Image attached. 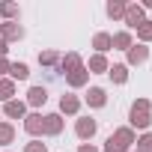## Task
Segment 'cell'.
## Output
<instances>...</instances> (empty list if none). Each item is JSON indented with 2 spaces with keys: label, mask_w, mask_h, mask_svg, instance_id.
<instances>
[{
  "label": "cell",
  "mask_w": 152,
  "mask_h": 152,
  "mask_svg": "<svg viewBox=\"0 0 152 152\" xmlns=\"http://www.w3.org/2000/svg\"><path fill=\"white\" fill-rule=\"evenodd\" d=\"M152 125V102L149 99H134L131 102V110H128V128L134 131H146Z\"/></svg>",
  "instance_id": "obj_1"
},
{
  "label": "cell",
  "mask_w": 152,
  "mask_h": 152,
  "mask_svg": "<svg viewBox=\"0 0 152 152\" xmlns=\"http://www.w3.org/2000/svg\"><path fill=\"white\" fill-rule=\"evenodd\" d=\"M134 140H137V134H134L128 125H122V128H116V131L104 140V152H131V149H134Z\"/></svg>",
  "instance_id": "obj_2"
},
{
  "label": "cell",
  "mask_w": 152,
  "mask_h": 152,
  "mask_svg": "<svg viewBox=\"0 0 152 152\" xmlns=\"http://www.w3.org/2000/svg\"><path fill=\"white\" fill-rule=\"evenodd\" d=\"M96 131H99V122L93 119V116H78V122H75V134H78V140H93L96 137Z\"/></svg>",
  "instance_id": "obj_3"
},
{
  "label": "cell",
  "mask_w": 152,
  "mask_h": 152,
  "mask_svg": "<svg viewBox=\"0 0 152 152\" xmlns=\"http://www.w3.org/2000/svg\"><path fill=\"white\" fill-rule=\"evenodd\" d=\"M122 21H125L128 33H131V30H137V27L146 21V12H143V6H140V3H128V6H125V15H122Z\"/></svg>",
  "instance_id": "obj_4"
},
{
  "label": "cell",
  "mask_w": 152,
  "mask_h": 152,
  "mask_svg": "<svg viewBox=\"0 0 152 152\" xmlns=\"http://www.w3.org/2000/svg\"><path fill=\"white\" fill-rule=\"evenodd\" d=\"M81 66H84L81 54H78V51H69V54H60V63H57V72H60V75H72L75 69H81Z\"/></svg>",
  "instance_id": "obj_5"
},
{
  "label": "cell",
  "mask_w": 152,
  "mask_h": 152,
  "mask_svg": "<svg viewBox=\"0 0 152 152\" xmlns=\"http://www.w3.org/2000/svg\"><path fill=\"white\" fill-rule=\"evenodd\" d=\"M0 39H3L6 45L9 42H21L24 39V27L18 21H0Z\"/></svg>",
  "instance_id": "obj_6"
},
{
  "label": "cell",
  "mask_w": 152,
  "mask_h": 152,
  "mask_svg": "<svg viewBox=\"0 0 152 152\" xmlns=\"http://www.w3.org/2000/svg\"><path fill=\"white\" fill-rule=\"evenodd\" d=\"M24 131L36 140V137H42L45 134V119H42V113H27L24 116Z\"/></svg>",
  "instance_id": "obj_7"
},
{
  "label": "cell",
  "mask_w": 152,
  "mask_h": 152,
  "mask_svg": "<svg viewBox=\"0 0 152 152\" xmlns=\"http://www.w3.org/2000/svg\"><path fill=\"white\" fill-rule=\"evenodd\" d=\"M78 113H81V99L78 96H72V93L60 96V116H78Z\"/></svg>",
  "instance_id": "obj_8"
},
{
  "label": "cell",
  "mask_w": 152,
  "mask_h": 152,
  "mask_svg": "<svg viewBox=\"0 0 152 152\" xmlns=\"http://www.w3.org/2000/svg\"><path fill=\"white\" fill-rule=\"evenodd\" d=\"M125 54H128V63H125V66H143V63L149 60V48H146V45H140V42H134Z\"/></svg>",
  "instance_id": "obj_9"
},
{
  "label": "cell",
  "mask_w": 152,
  "mask_h": 152,
  "mask_svg": "<svg viewBox=\"0 0 152 152\" xmlns=\"http://www.w3.org/2000/svg\"><path fill=\"white\" fill-rule=\"evenodd\" d=\"M42 119H45V134H48V137H60V134H63L66 119H63L60 113H45Z\"/></svg>",
  "instance_id": "obj_10"
},
{
  "label": "cell",
  "mask_w": 152,
  "mask_h": 152,
  "mask_svg": "<svg viewBox=\"0 0 152 152\" xmlns=\"http://www.w3.org/2000/svg\"><path fill=\"white\" fill-rule=\"evenodd\" d=\"M0 113H6L9 119H24V116H27V102L12 99V102H6V104H3V110H0Z\"/></svg>",
  "instance_id": "obj_11"
},
{
  "label": "cell",
  "mask_w": 152,
  "mask_h": 152,
  "mask_svg": "<svg viewBox=\"0 0 152 152\" xmlns=\"http://www.w3.org/2000/svg\"><path fill=\"white\" fill-rule=\"evenodd\" d=\"M87 81H90V72H87V66H81V69H75L72 75H66V84H69L72 90H81V87H87Z\"/></svg>",
  "instance_id": "obj_12"
},
{
  "label": "cell",
  "mask_w": 152,
  "mask_h": 152,
  "mask_svg": "<svg viewBox=\"0 0 152 152\" xmlns=\"http://www.w3.org/2000/svg\"><path fill=\"white\" fill-rule=\"evenodd\" d=\"M107 69H110V63H107L104 54H93L90 63H87V72L90 75H107Z\"/></svg>",
  "instance_id": "obj_13"
},
{
  "label": "cell",
  "mask_w": 152,
  "mask_h": 152,
  "mask_svg": "<svg viewBox=\"0 0 152 152\" xmlns=\"http://www.w3.org/2000/svg\"><path fill=\"white\" fill-rule=\"evenodd\" d=\"M48 102V90L45 87H30L27 90V107H42Z\"/></svg>",
  "instance_id": "obj_14"
},
{
  "label": "cell",
  "mask_w": 152,
  "mask_h": 152,
  "mask_svg": "<svg viewBox=\"0 0 152 152\" xmlns=\"http://www.w3.org/2000/svg\"><path fill=\"white\" fill-rule=\"evenodd\" d=\"M107 78H110L113 84H119V87H122V84L128 81V66H125V63H113V66L107 69Z\"/></svg>",
  "instance_id": "obj_15"
},
{
  "label": "cell",
  "mask_w": 152,
  "mask_h": 152,
  "mask_svg": "<svg viewBox=\"0 0 152 152\" xmlns=\"http://www.w3.org/2000/svg\"><path fill=\"white\" fill-rule=\"evenodd\" d=\"M87 104H90V107H104V104H107V93H104L102 87H90V93H87Z\"/></svg>",
  "instance_id": "obj_16"
},
{
  "label": "cell",
  "mask_w": 152,
  "mask_h": 152,
  "mask_svg": "<svg viewBox=\"0 0 152 152\" xmlns=\"http://www.w3.org/2000/svg\"><path fill=\"white\" fill-rule=\"evenodd\" d=\"M125 0H107V6H104V12H107V18H113V21H122V15H125Z\"/></svg>",
  "instance_id": "obj_17"
},
{
  "label": "cell",
  "mask_w": 152,
  "mask_h": 152,
  "mask_svg": "<svg viewBox=\"0 0 152 152\" xmlns=\"http://www.w3.org/2000/svg\"><path fill=\"white\" fill-rule=\"evenodd\" d=\"M110 39H113V48H116V51H128V48L134 45V36H131L128 30H119V33H113Z\"/></svg>",
  "instance_id": "obj_18"
},
{
  "label": "cell",
  "mask_w": 152,
  "mask_h": 152,
  "mask_svg": "<svg viewBox=\"0 0 152 152\" xmlns=\"http://www.w3.org/2000/svg\"><path fill=\"white\" fill-rule=\"evenodd\" d=\"M93 48H96V54H107V51L113 48L110 33H96V36H93Z\"/></svg>",
  "instance_id": "obj_19"
},
{
  "label": "cell",
  "mask_w": 152,
  "mask_h": 152,
  "mask_svg": "<svg viewBox=\"0 0 152 152\" xmlns=\"http://www.w3.org/2000/svg\"><path fill=\"white\" fill-rule=\"evenodd\" d=\"M18 15H21L18 3H12V0H3V3H0V18L3 21H18Z\"/></svg>",
  "instance_id": "obj_20"
},
{
  "label": "cell",
  "mask_w": 152,
  "mask_h": 152,
  "mask_svg": "<svg viewBox=\"0 0 152 152\" xmlns=\"http://www.w3.org/2000/svg\"><path fill=\"white\" fill-rule=\"evenodd\" d=\"M15 99V81L12 78H0V102H12Z\"/></svg>",
  "instance_id": "obj_21"
},
{
  "label": "cell",
  "mask_w": 152,
  "mask_h": 152,
  "mask_svg": "<svg viewBox=\"0 0 152 152\" xmlns=\"http://www.w3.org/2000/svg\"><path fill=\"white\" fill-rule=\"evenodd\" d=\"M57 63H60V54H57L54 48L39 51V66H45V69H57Z\"/></svg>",
  "instance_id": "obj_22"
},
{
  "label": "cell",
  "mask_w": 152,
  "mask_h": 152,
  "mask_svg": "<svg viewBox=\"0 0 152 152\" xmlns=\"http://www.w3.org/2000/svg\"><path fill=\"white\" fill-rule=\"evenodd\" d=\"M9 78L12 81H27L30 78V66L27 63H12L9 66Z\"/></svg>",
  "instance_id": "obj_23"
},
{
  "label": "cell",
  "mask_w": 152,
  "mask_h": 152,
  "mask_svg": "<svg viewBox=\"0 0 152 152\" xmlns=\"http://www.w3.org/2000/svg\"><path fill=\"white\" fill-rule=\"evenodd\" d=\"M15 143V125L12 122H0V146Z\"/></svg>",
  "instance_id": "obj_24"
},
{
  "label": "cell",
  "mask_w": 152,
  "mask_h": 152,
  "mask_svg": "<svg viewBox=\"0 0 152 152\" xmlns=\"http://www.w3.org/2000/svg\"><path fill=\"white\" fill-rule=\"evenodd\" d=\"M137 39H140V45H149V42H152V21H149V18L137 27Z\"/></svg>",
  "instance_id": "obj_25"
},
{
  "label": "cell",
  "mask_w": 152,
  "mask_h": 152,
  "mask_svg": "<svg viewBox=\"0 0 152 152\" xmlns=\"http://www.w3.org/2000/svg\"><path fill=\"white\" fill-rule=\"evenodd\" d=\"M134 143H137V149H140V152H152V131H143Z\"/></svg>",
  "instance_id": "obj_26"
},
{
  "label": "cell",
  "mask_w": 152,
  "mask_h": 152,
  "mask_svg": "<svg viewBox=\"0 0 152 152\" xmlns=\"http://www.w3.org/2000/svg\"><path fill=\"white\" fill-rule=\"evenodd\" d=\"M24 152H48V146H45L42 140H30V143L24 146Z\"/></svg>",
  "instance_id": "obj_27"
},
{
  "label": "cell",
  "mask_w": 152,
  "mask_h": 152,
  "mask_svg": "<svg viewBox=\"0 0 152 152\" xmlns=\"http://www.w3.org/2000/svg\"><path fill=\"white\" fill-rule=\"evenodd\" d=\"M9 66H12L9 60H0V78H3V75H9Z\"/></svg>",
  "instance_id": "obj_28"
},
{
  "label": "cell",
  "mask_w": 152,
  "mask_h": 152,
  "mask_svg": "<svg viewBox=\"0 0 152 152\" xmlns=\"http://www.w3.org/2000/svg\"><path fill=\"white\" fill-rule=\"evenodd\" d=\"M78 152H99V149H96L93 143H81V146H78Z\"/></svg>",
  "instance_id": "obj_29"
},
{
  "label": "cell",
  "mask_w": 152,
  "mask_h": 152,
  "mask_svg": "<svg viewBox=\"0 0 152 152\" xmlns=\"http://www.w3.org/2000/svg\"><path fill=\"white\" fill-rule=\"evenodd\" d=\"M6 54H9V45H6L3 39H0V60H6Z\"/></svg>",
  "instance_id": "obj_30"
},
{
  "label": "cell",
  "mask_w": 152,
  "mask_h": 152,
  "mask_svg": "<svg viewBox=\"0 0 152 152\" xmlns=\"http://www.w3.org/2000/svg\"><path fill=\"white\" fill-rule=\"evenodd\" d=\"M140 6H143V12H146V9H152V0H143Z\"/></svg>",
  "instance_id": "obj_31"
},
{
  "label": "cell",
  "mask_w": 152,
  "mask_h": 152,
  "mask_svg": "<svg viewBox=\"0 0 152 152\" xmlns=\"http://www.w3.org/2000/svg\"><path fill=\"white\" fill-rule=\"evenodd\" d=\"M131 152H140V149H131Z\"/></svg>",
  "instance_id": "obj_32"
}]
</instances>
